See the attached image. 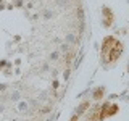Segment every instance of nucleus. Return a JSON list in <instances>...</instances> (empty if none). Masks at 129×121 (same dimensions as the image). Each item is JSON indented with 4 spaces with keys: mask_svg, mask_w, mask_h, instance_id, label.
<instances>
[{
    "mask_svg": "<svg viewBox=\"0 0 129 121\" xmlns=\"http://www.w3.org/2000/svg\"><path fill=\"white\" fill-rule=\"evenodd\" d=\"M102 92H103V90H102V89H99V90H97V92H95V95H94V99H100V97H102V95H100V94H102Z\"/></svg>",
    "mask_w": 129,
    "mask_h": 121,
    "instance_id": "423d86ee",
    "label": "nucleus"
},
{
    "mask_svg": "<svg viewBox=\"0 0 129 121\" xmlns=\"http://www.w3.org/2000/svg\"><path fill=\"white\" fill-rule=\"evenodd\" d=\"M58 58H60V53H58V52H52L50 56H48V60H50V62H58Z\"/></svg>",
    "mask_w": 129,
    "mask_h": 121,
    "instance_id": "f03ea898",
    "label": "nucleus"
},
{
    "mask_svg": "<svg viewBox=\"0 0 129 121\" xmlns=\"http://www.w3.org/2000/svg\"><path fill=\"white\" fill-rule=\"evenodd\" d=\"M53 18V11L52 10H45L44 11V19H52Z\"/></svg>",
    "mask_w": 129,
    "mask_h": 121,
    "instance_id": "20e7f679",
    "label": "nucleus"
},
{
    "mask_svg": "<svg viewBox=\"0 0 129 121\" xmlns=\"http://www.w3.org/2000/svg\"><path fill=\"white\" fill-rule=\"evenodd\" d=\"M89 105H90L89 102H86V103H82V105H81V107H79V110H78V116L81 115V113H84V111L87 110V107H89Z\"/></svg>",
    "mask_w": 129,
    "mask_h": 121,
    "instance_id": "7ed1b4c3",
    "label": "nucleus"
},
{
    "mask_svg": "<svg viewBox=\"0 0 129 121\" xmlns=\"http://www.w3.org/2000/svg\"><path fill=\"white\" fill-rule=\"evenodd\" d=\"M76 119H78V115H76V116H74V118H73L71 121H76Z\"/></svg>",
    "mask_w": 129,
    "mask_h": 121,
    "instance_id": "1a4fd4ad",
    "label": "nucleus"
},
{
    "mask_svg": "<svg viewBox=\"0 0 129 121\" xmlns=\"http://www.w3.org/2000/svg\"><path fill=\"white\" fill-rule=\"evenodd\" d=\"M42 70H44V71H48V63H44V66H42Z\"/></svg>",
    "mask_w": 129,
    "mask_h": 121,
    "instance_id": "6e6552de",
    "label": "nucleus"
},
{
    "mask_svg": "<svg viewBox=\"0 0 129 121\" xmlns=\"http://www.w3.org/2000/svg\"><path fill=\"white\" fill-rule=\"evenodd\" d=\"M60 50H61V52H68V50H70V44L63 42L61 45H60Z\"/></svg>",
    "mask_w": 129,
    "mask_h": 121,
    "instance_id": "39448f33",
    "label": "nucleus"
},
{
    "mask_svg": "<svg viewBox=\"0 0 129 121\" xmlns=\"http://www.w3.org/2000/svg\"><path fill=\"white\" fill-rule=\"evenodd\" d=\"M11 100H19V94H18V92H15V94L11 95Z\"/></svg>",
    "mask_w": 129,
    "mask_h": 121,
    "instance_id": "0eeeda50",
    "label": "nucleus"
},
{
    "mask_svg": "<svg viewBox=\"0 0 129 121\" xmlns=\"http://www.w3.org/2000/svg\"><path fill=\"white\" fill-rule=\"evenodd\" d=\"M64 39H66V44H73V45H74V44H78V37H76L73 32H68V34L64 36Z\"/></svg>",
    "mask_w": 129,
    "mask_h": 121,
    "instance_id": "f257e3e1",
    "label": "nucleus"
},
{
    "mask_svg": "<svg viewBox=\"0 0 129 121\" xmlns=\"http://www.w3.org/2000/svg\"><path fill=\"white\" fill-rule=\"evenodd\" d=\"M0 111H3V105H0Z\"/></svg>",
    "mask_w": 129,
    "mask_h": 121,
    "instance_id": "9d476101",
    "label": "nucleus"
}]
</instances>
